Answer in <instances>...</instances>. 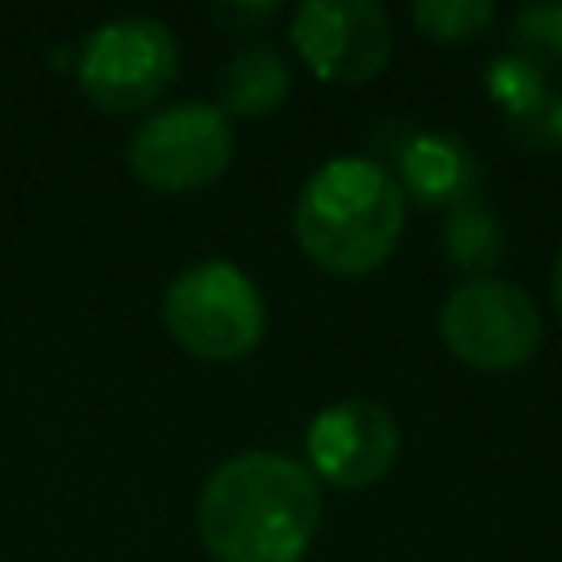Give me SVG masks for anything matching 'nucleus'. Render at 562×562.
Segmentation results:
<instances>
[{"label":"nucleus","instance_id":"nucleus-5","mask_svg":"<svg viewBox=\"0 0 562 562\" xmlns=\"http://www.w3.org/2000/svg\"><path fill=\"white\" fill-rule=\"evenodd\" d=\"M233 162V123L215 101H176L154 110L127 140L132 176L154 193H193Z\"/></svg>","mask_w":562,"mask_h":562},{"label":"nucleus","instance_id":"nucleus-1","mask_svg":"<svg viewBox=\"0 0 562 562\" xmlns=\"http://www.w3.org/2000/svg\"><path fill=\"white\" fill-rule=\"evenodd\" d=\"M316 527L321 483L285 452H237L198 492V536L215 562H303Z\"/></svg>","mask_w":562,"mask_h":562},{"label":"nucleus","instance_id":"nucleus-15","mask_svg":"<svg viewBox=\"0 0 562 562\" xmlns=\"http://www.w3.org/2000/svg\"><path fill=\"white\" fill-rule=\"evenodd\" d=\"M272 13H277V0H268V4H215L211 9V18L228 31H250V26L268 22Z\"/></svg>","mask_w":562,"mask_h":562},{"label":"nucleus","instance_id":"nucleus-13","mask_svg":"<svg viewBox=\"0 0 562 562\" xmlns=\"http://www.w3.org/2000/svg\"><path fill=\"white\" fill-rule=\"evenodd\" d=\"M509 53L540 66L544 75H562V4L536 0L509 18Z\"/></svg>","mask_w":562,"mask_h":562},{"label":"nucleus","instance_id":"nucleus-9","mask_svg":"<svg viewBox=\"0 0 562 562\" xmlns=\"http://www.w3.org/2000/svg\"><path fill=\"white\" fill-rule=\"evenodd\" d=\"M404 202H417L426 211H452L470 198H479L483 162L470 149L461 132H413L400 145V171H391Z\"/></svg>","mask_w":562,"mask_h":562},{"label":"nucleus","instance_id":"nucleus-14","mask_svg":"<svg viewBox=\"0 0 562 562\" xmlns=\"http://www.w3.org/2000/svg\"><path fill=\"white\" fill-rule=\"evenodd\" d=\"M413 22L422 26V35L439 44H470L496 26V4L492 0H422L413 4Z\"/></svg>","mask_w":562,"mask_h":562},{"label":"nucleus","instance_id":"nucleus-7","mask_svg":"<svg viewBox=\"0 0 562 562\" xmlns=\"http://www.w3.org/2000/svg\"><path fill=\"white\" fill-rule=\"evenodd\" d=\"M290 44L325 83H369L391 61V18L373 0H307L290 22Z\"/></svg>","mask_w":562,"mask_h":562},{"label":"nucleus","instance_id":"nucleus-3","mask_svg":"<svg viewBox=\"0 0 562 562\" xmlns=\"http://www.w3.org/2000/svg\"><path fill=\"white\" fill-rule=\"evenodd\" d=\"M167 334L198 360H241L263 342L268 303L259 285L228 259H202L176 272L162 294Z\"/></svg>","mask_w":562,"mask_h":562},{"label":"nucleus","instance_id":"nucleus-4","mask_svg":"<svg viewBox=\"0 0 562 562\" xmlns=\"http://www.w3.org/2000/svg\"><path fill=\"white\" fill-rule=\"evenodd\" d=\"M75 88L101 114H136L154 105L180 75V44L158 18H110L75 48Z\"/></svg>","mask_w":562,"mask_h":562},{"label":"nucleus","instance_id":"nucleus-16","mask_svg":"<svg viewBox=\"0 0 562 562\" xmlns=\"http://www.w3.org/2000/svg\"><path fill=\"white\" fill-rule=\"evenodd\" d=\"M553 303L562 312V250H558V263H553Z\"/></svg>","mask_w":562,"mask_h":562},{"label":"nucleus","instance_id":"nucleus-11","mask_svg":"<svg viewBox=\"0 0 562 562\" xmlns=\"http://www.w3.org/2000/svg\"><path fill=\"white\" fill-rule=\"evenodd\" d=\"M290 97V61L268 44H246L220 66V110L228 119L277 114Z\"/></svg>","mask_w":562,"mask_h":562},{"label":"nucleus","instance_id":"nucleus-8","mask_svg":"<svg viewBox=\"0 0 562 562\" xmlns=\"http://www.w3.org/2000/svg\"><path fill=\"white\" fill-rule=\"evenodd\" d=\"M303 452L316 483L360 492L391 474L400 457V426L378 400H338L312 417Z\"/></svg>","mask_w":562,"mask_h":562},{"label":"nucleus","instance_id":"nucleus-2","mask_svg":"<svg viewBox=\"0 0 562 562\" xmlns=\"http://www.w3.org/2000/svg\"><path fill=\"white\" fill-rule=\"evenodd\" d=\"M404 233V193L373 158L321 162L294 198V237L303 255L334 277H369Z\"/></svg>","mask_w":562,"mask_h":562},{"label":"nucleus","instance_id":"nucleus-10","mask_svg":"<svg viewBox=\"0 0 562 562\" xmlns=\"http://www.w3.org/2000/svg\"><path fill=\"white\" fill-rule=\"evenodd\" d=\"M483 88L518 145L549 149V154L562 149V92L553 88V79L540 66H531L514 53H501L487 61Z\"/></svg>","mask_w":562,"mask_h":562},{"label":"nucleus","instance_id":"nucleus-12","mask_svg":"<svg viewBox=\"0 0 562 562\" xmlns=\"http://www.w3.org/2000/svg\"><path fill=\"white\" fill-rule=\"evenodd\" d=\"M443 255H448L452 268H461L470 281L496 277L501 259L509 255V237H505L501 215H496L483 198H470V202L452 206V211L443 215Z\"/></svg>","mask_w":562,"mask_h":562},{"label":"nucleus","instance_id":"nucleus-6","mask_svg":"<svg viewBox=\"0 0 562 562\" xmlns=\"http://www.w3.org/2000/svg\"><path fill=\"white\" fill-rule=\"evenodd\" d=\"M439 338L461 364L479 373H505L540 351L544 321L522 285L505 277H479V281H461L443 299Z\"/></svg>","mask_w":562,"mask_h":562}]
</instances>
